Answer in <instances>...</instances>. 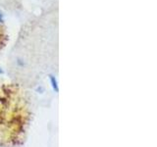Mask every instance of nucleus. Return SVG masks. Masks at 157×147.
<instances>
[{"label":"nucleus","mask_w":157,"mask_h":147,"mask_svg":"<svg viewBox=\"0 0 157 147\" xmlns=\"http://www.w3.org/2000/svg\"><path fill=\"white\" fill-rule=\"evenodd\" d=\"M4 20H3V14L0 12V23H3Z\"/></svg>","instance_id":"obj_2"},{"label":"nucleus","mask_w":157,"mask_h":147,"mask_svg":"<svg viewBox=\"0 0 157 147\" xmlns=\"http://www.w3.org/2000/svg\"><path fill=\"white\" fill-rule=\"evenodd\" d=\"M50 81H51V83H52V86L53 88L55 89L56 92H58V86H57V81H56L55 78L53 76H50Z\"/></svg>","instance_id":"obj_1"},{"label":"nucleus","mask_w":157,"mask_h":147,"mask_svg":"<svg viewBox=\"0 0 157 147\" xmlns=\"http://www.w3.org/2000/svg\"><path fill=\"white\" fill-rule=\"evenodd\" d=\"M2 73H3V72H2V70H1V69H0V74H2Z\"/></svg>","instance_id":"obj_3"}]
</instances>
